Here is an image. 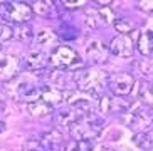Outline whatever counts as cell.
I'll return each mask as SVG.
<instances>
[{
    "mask_svg": "<svg viewBox=\"0 0 153 151\" xmlns=\"http://www.w3.org/2000/svg\"><path fill=\"white\" fill-rule=\"evenodd\" d=\"M76 89L81 93L91 94V96H99L104 89H108L109 74L99 67H89V69H79L72 72Z\"/></svg>",
    "mask_w": 153,
    "mask_h": 151,
    "instance_id": "cell-1",
    "label": "cell"
},
{
    "mask_svg": "<svg viewBox=\"0 0 153 151\" xmlns=\"http://www.w3.org/2000/svg\"><path fill=\"white\" fill-rule=\"evenodd\" d=\"M5 91L15 101L30 102L41 99V86L29 76H17L5 84Z\"/></svg>",
    "mask_w": 153,
    "mask_h": 151,
    "instance_id": "cell-2",
    "label": "cell"
},
{
    "mask_svg": "<svg viewBox=\"0 0 153 151\" xmlns=\"http://www.w3.org/2000/svg\"><path fill=\"white\" fill-rule=\"evenodd\" d=\"M104 119L101 116L91 113V114H84L69 126V133H71L72 139H84V141H93L98 138L101 131H103Z\"/></svg>",
    "mask_w": 153,
    "mask_h": 151,
    "instance_id": "cell-3",
    "label": "cell"
},
{
    "mask_svg": "<svg viewBox=\"0 0 153 151\" xmlns=\"http://www.w3.org/2000/svg\"><path fill=\"white\" fill-rule=\"evenodd\" d=\"M32 7L25 2H0V17L12 24H27L32 19Z\"/></svg>",
    "mask_w": 153,
    "mask_h": 151,
    "instance_id": "cell-4",
    "label": "cell"
},
{
    "mask_svg": "<svg viewBox=\"0 0 153 151\" xmlns=\"http://www.w3.org/2000/svg\"><path fill=\"white\" fill-rule=\"evenodd\" d=\"M49 64L54 66L56 69H74V67H81V59L77 52L69 45H57L49 56Z\"/></svg>",
    "mask_w": 153,
    "mask_h": 151,
    "instance_id": "cell-5",
    "label": "cell"
},
{
    "mask_svg": "<svg viewBox=\"0 0 153 151\" xmlns=\"http://www.w3.org/2000/svg\"><path fill=\"white\" fill-rule=\"evenodd\" d=\"M126 124L130 126L133 131L141 133V131H148V128L153 124V107L150 106H138L133 111H128L123 119Z\"/></svg>",
    "mask_w": 153,
    "mask_h": 151,
    "instance_id": "cell-6",
    "label": "cell"
},
{
    "mask_svg": "<svg viewBox=\"0 0 153 151\" xmlns=\"http://www.w3.org/2000/svg\"><path fill=\"white\" fill-rule=\"evenodd\" d=\"M135 87V77L130 72H114L108 79V89L113 93V96L125 98Z\"/></svg>",
    "mask_w": 153,
    "mask_h": 151,
    "instance_id": "cell-7",
    "label": "cell"
},
{
    "mask_svg": "<svg viewBox=\"0 0 153 151\" xmlns=\"http://www.w3.org/2000/svg\"><path fill=\"white\" fill-rule=\"evenodd\" d=\"M131 109V102L120 96H101L98 101V111L101 114H126Z\"/></svg>",
    "mask_w": 153,
    "mask_h": 151,
    "instance_id": "cell-8",
    "label": "cell"
},
{
    "mask_svg": "<svg viewBox=\"0 0 153 151\" xmlns=\"http://www.w3.org/2000/svg\"><path fill=\"white\" fill-rule=\"evenodd\" d=\"M108 50H109V54L116 56V57L128 59L135 52V42H133L131 36H116L111 39V42L108 45Z\"/></svg>",
    "mask_w": 153,
    "mask_h": 151,
    "instance_id": "cell-9",
    "label": "cell"
},
{
    "mask_svg": "<svg viewBox=\"0 0 153 151\" xmlns=\"http://www.w3.org/2000/svg\"><path fill=\"white\" fill-rule=\"evenodd\" d=\"M109 57V50L108 47L98 39H91L86 44V59L91 64H94V67L98 64H104Z\"/></svg>",
    "mask_w": 153,
    "mask_h": 151,
    "instance_id": "cell-10",
    "label": "cell"
},
{
    "mask_svg": "<svg viewBox=\"0 0 153 151\" xmlns=\"http://www.w3.org/2000/svg\"><path fill=\"white\" fill-rule=\"evenodd\" d=\"M20 62L12 54H0V81L9 82L19 76Z\"/></svg>",
    "mask_w": 153,
    "mask_h": 151,
    "instance_id": "cell-11",
    "label": "cell"
},
{
    "mask_svg": "<svg viewBox=\"0 0 153 151\" xmlns=\"http://www.w3.org/2000/svg\"><path fill=\"white\" fill-rule=\"evenodd\" d=\"M81 116H84L81 111H77L74 106H66V107H61L57 113L54 114V119H56V124L57 126H62V128H69L71 124H74Z\"/></svg>",
    "mask_w": 153,
    "mask_h": 151,
    "instance_id": "cell-12",
    "label": "cell"
},
{
    "mask_svg": "<svg viewBox=\"0 0 153 151\" xmlns=\"http://www.w3.org/2000/svg\"><path fill=\"white\" fill-rule=\"evenodd\" d=\"M41 146L44 151H61L64 150V136L59 129H51L42 136Z\"/></svg>",
    "mask_w": 153,
    "mask_h": 151,
    "instance_id": "cell-13",
    "label": "cell"
},
{
    "mask_svg": "<svg viewBox=\"0 0 153 151\" xmlns=\"http://www.w3.org/2000/svg\"><path fill=\"white\" fill-rule=\"evenodd\" d=\"M57 34H54V32L51 30V29H42L39 34L36 36V44L39 49L37 50H42V52H45V50H52L57 47Z\"/></svg>",
    "mask_w": 153,
    "mask_h": 151,
    "instance_id": "cell-14",
    "label": "cell"
},
{
    "mask_svg": "<svg viewBox=\"0 0 153 151\" xmlns=\"http://www.w3.org/2000/svg\"><path fill=\"white\" fill-rule=\"evenodd\" d=\"M66 96H68V93L59 91L57 87H52L51 84L41 87V99L44 102H47L49 106H52V107L62 104V102L66 101Z\"/></svg>",
    "mask_w": 153,
    "mask_h": 151,
    "instance_id": "cell-15",
    "label": "cell"
},
{
    "mask_svg": "<svg viewBox=\"0 0 153 151\" xmlns=\"http://www.w3.org/2000/svg\"><path fill=\"white\" fill-rule=\"evenodd\" d=\"M47 64H49V57L42 50H32L27 56V59H25V67L29 71H34V72L44 71L47 67Z\"/></svg>",
    "mask_w": 153,
    "mask_h": 151,
    "instance_id": "cell-16",
    "label": "cell"
},
{
    "mask_svg": "<svg viewBox=\"0 0 153 151\" xmlns=\"http://www.w3.org/2000/svg\"><path fill=\"white\" fill-rule=\"evenodd\" d=\"M136 49L143 57H150L153 52V30H143L136 40Z\"/></svg>",
    "mask_w": 153,
    "mask_h": 151,
    "instance_id": "cell-17",
    "label": "cell"
},
{
    "mask_svg": "<svg viewBox=\"0 0 153 151\" xmlns=\"http://www.w3.org/2000/svg\"><path fill=\"white\" fill-rule=\"evenodd\" d=\"M133 69L143 81H153V59L150 57L140 59L133 64Z\"/></svg>",
    "mask_w": 153,
    "mask_h": 151,
    "instance_id": "cell-18",
    "label": "cell"
},
{
    "mask_svg": "<svg viewBox=\"0 0 153 151\" xmlns=\"http://www.w3.org/2000/svg\"><path fill=\"white\" fill-rule=\"evenodd\" d=\"M27 111H29V114L34 116V118H45V116H49V114L54 113V107L49 106V104L44 102L42 99H37V101L27 104Z\"/></svg>",
    "mask_w": 153,
    "mask_h": 151,
    "instance_id": "cell-19",
    "label": "cell"
},
{
    "mask_svg": "<svg viewBox=\"0 0 153 151\" xmlns=\"http://www.w3.org/2000/svg\"><path fill=\"white\" fill-rule=\"evenodd\" d=\"M138 98L145 106L153 107V81H141L138 87Z\"/></svg>",
    "mask_w": 153,
    "mask_h": 151,
    "instance_id": "cell-20",
    "label": "cell"
},
{
    "mask_svg": "<svg viewBox=\"0 0 153 151\" xmlns=\"http://www.w3.org/2000/svg\"><path fill=\"white\" fill-rule=\"evenodd\" d=\"M133 143L140 150L152 151L153 150V131H141L133 136Z\"/></svg>",
    "mask_w": 153,
    "mask_h": 151,
    "instance_id": "cell-21",
    "label": "cell"
},
{
    "mask_svg": "<svg viewBox=\"0 0 153 151\" xmlns=\"http://www.w3.org/2000/svg\"><path fill=\"white\" fill-rule=\"evenodd\" d=\"M96 15H98L99 25H111L116 20V13L111 7H99L96 10Z\"/></svg>",
    "mask_w": 153,
    "mask_h": 151,
    "instance_id": "cell-22",
    "label": "cell"
},
{
    "mask_svg": "<svg viewBox=\"0 0 153 151\" xmlns=\"http://www.w3.org/2000/svg\"><path fill=\"white\" fill-rule=\"evenodd\" d=\"M94 144L93 141H84V139H72V141L66 143L64 151H93Z\"/></svg>",
    "mask_w": 153,
    "mask_h": 151,
    "instance_id": "cell-23",
    "label": "cell"
},
{
    "mask_svg": "<svg viewBox=\"0 0 153 151\" xmlns=\"http://www.w3.org/2000/svg\"><path fill=\"white\" fill-rule=\"evenodd\" d=\"M77 36H79V30H77L76 27L72 25V24L62 22L61 25H59V34H57V37H61V39H64V40H74Z\"/></svg>",
    "mask_w": 153,
    "mask_h": 151,
    "instance_id": "cell-24",
    "label": "cell"
},
{
    "mask_svg": "<svg viewBox=\"0 0 153 151\" xmlns=\"http://www.w3.org/2000/svg\"><path fill=\"white\" fill-rule=\"evenodd\" d=\"M113 25H114V30H116L120 36H130L131 32L136 29L135 24L131 22V20H126V19H116Z\"/></svg>",
    "mask_w": 153,
    "mask_h": 151,
    "instance_id": "cell-25",
    "label": "cell"
},
{
    "mask_svg": "<svg viewBox=\"0 0 153 151\" xmlns=\"http://www.w3.org/2000/svg\"><path fill=\"white\" fill-rule=\"evenodd\" d=\"M52 2H47V0H37L32 4V12H36L37 15H42V17H47L52 12Z\"/></svg>",
    "mask_w": 153,
    "mask_h": 151,
    "instance_id": "cell-26",
    "label": "cell"
},
{
    "mask_svg": "<svg viewBox=\"0 0 153 151\" xmlns=\"http://www.w3.org/2000/svg\"><path fill=\"white\" fill-rule=\"evenodd\" d=\"M14 36H17L20 40H29V39L34 37V32H32L29 24H20V25L14 30Z\"/></svg>",
    "mask_w": 153,
    "mask_h": 151,
    "instance_id": "cell-27",
    "label": "cell"
},
{
    "mask_svg": "<svg viewBox=\"0 0 153 151\" xmlns=\"http://www.w3.org/2000/svg\"><path fill=\"white\" fill-rule=\"evenodd\" d=\"M12 37H14V29H12V25L7 22H0V44L10 40Z\"/></svg>",
    "mask_w": 153,
    "mask_h": 151,
    "instance_id": "cell-28",
    "label": "cell"
},
{
    "mask_svg": "<svg viewBox=\"0 0 153 151\" xmlns=\"http://www.w3.org/2000/svg\"><path fill=\"white\" fill-rule=\"evenodd\" d=\"M86 25L91 27V29H96L99 25L98 15H96V10H88L86 12Z\"/></svg>",
    "mask_w": 153,
    "mask_h": 151,
    "instance_id": "cell-29",
    "label": "cell"
},
{
    "mask_svg": "<svg viewBox=\"0 0 153 151\" xmlns=\"http://www.w3.org/2000/svg\"><path fill=\"white\" fill-rule=\"evenodd\" d=\"M136 9L141 12H153V0H140L136 2Z\"/></svg>",
    "mask_w": 153,
    "mask_h": 151,
    "instance_id": "cell-30",
    "label": "cell"
},
{
    "mask_svg": "<svg viewBox=\"0 0 153 151\" xmlns=\"http://www.w3.org/2000/svg\"><path fill=\"white\" fill-rule=\"evenodd\" d=\"M22 151H44V150L41 146V141H32L30 139V141H27L24 144Z\"/></svg>",
    "mask_w": 153,
    "mask_h": 151,
    "instance_id": "cell-31",
    "label": "cell"
},
{
    "mask_svg": "<svg viewBox=\"0 0 153 151\" xmlns=\"http://www.w3.org/2000/svg\"><path fill=\"white\" fill-rule=\"evenodd\" d=\"M62 5H66L69 10H76L79 7H82V5H86V2L84 0H77V2H69V0H66V2H62Z\"/></svg>",
    "mask_w": 153,
    "mask_h": 151,
    "instance_id": "cell-32",
    "label": "cell"
},
{
    "mask_svg": "<svg viewBox=\"0 0 153 151\" xmlns=\"http://www.w3.org/2000/svg\"><path fill=\"white\" fill-rule=\"evenodd\" d=\"M4 131H5V123L0 121V133H4Z\"/></svg>",
    "mask_w": 153,
    "mask_h": 151,
    "instance_id": "cell-33",
    "label": "cell"
},
{
    "mask_svg": "<svg viewBox=\"0 0 153 151\" xmlns=\"http://www.w3.org/2000/svg\"><path fill=\"white\" fill-rule=\"evenodd\" d=\"M0 49H2V47H0Z\"/></svg>",
    "mask_w": 153,
    "mask_h": 151,
    "instance_id": "cell-34",
    "label": "cell"
}]
</instances>
